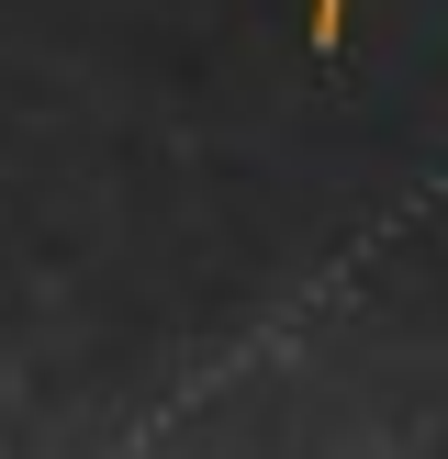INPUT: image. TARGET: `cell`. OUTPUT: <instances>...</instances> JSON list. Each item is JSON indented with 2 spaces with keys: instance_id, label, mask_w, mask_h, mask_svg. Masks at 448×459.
<instances>
[{
  "instance_id": "obj_1",
  "label": "cell",
  "mask_w": 448,
  "mask_h": 459,
  "mask_svg": "<svg viewBox=\"0 0 448 459\" xmlns=\"http://www.w3.org/2000/svg\"><path fill=\"white\" fill-rule=\"evenodd\" d=\"M336 34H348V0H314V56H336Z\"/></svg>"
}]
</instances>
